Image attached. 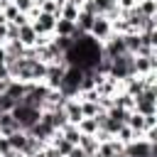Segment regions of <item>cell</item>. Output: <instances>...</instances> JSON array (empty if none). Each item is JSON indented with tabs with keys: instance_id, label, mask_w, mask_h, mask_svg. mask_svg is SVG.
I'll return each mask as SVG.
<instances>
[{
	"instance_id": "cell-22",
	"label": "cell",
	"mask_w": 157,
	"mask_h": 157,
	"mask_svg": "<svg viewBox=\"0 0 157 157\" xmlns=\"http://www.w3.org/2000/svg\"><path fill=\"white\" fill-rule=\"evenodd\" d=\"M15 105H17V103H15L12 98H7L5 93H0V113H10Z\"/></svg>"
},
{
	"instance_id": "cell-30",
	"label": "cell",
	"mask_w": 157,
	"mask_h": 157,
	"mask_svg": "<svg viewBox=\"0 0 157 157\" xmlns=\"http://www.w3.org/2000/svg\"><path fill=\"white\" fill-rule=\"evenodd\" d=\"M113 157H123V155H113Z\"/></svg>"
},
{
	"instance_id": "cell-28",
	"label": "cell",
	"mask_w": 157,
	"mask_h": 157,
	"mask_svg": "<svg viewBox=\"0 0 157 157\" xmlns=\"http://www.w3.org/2000/svg\"><path fill=\"white\" fill-rule=\"evenodd\" d=\"M0 25H5V17H2V10H0Z\"/></svg>"
},
{
	"instance_id": "cell-19",
	"label": "cell",
	"mask_w": 157,
	"mask_h": 157,
	"mask_svg": "<svg viewBox=\"0 0 157 157\" xmlns=\"http://www.w3.org/2000/svg\"><path fill=\"white\" fill-rule=\"evenodd\" d=\"M78 132L81 135H96L98 132V123L93 120V118H83V120H78Z\"/></svg>"
},
{
	"instance_id": "cell-27",
	"label": "cell",
	"mask_w": 157,
	"mask_h": 157,
	"mask_svg": "<svg viewBox=\"0 0 157 157\" xmlns=\"http://www.w3.org/2000/svg\"><path fill=\"white\" fill-rule=\"evenodd\" d=\"M0 61H5V49L0 47Z\"/></svg>"
},
{
	"instance_id": "cell-6",
	"label": "cell",
	"mask_w": 157,
	"mask_h": 157,
	"mask_svg": "<svg viewBox=\"0 0 157 157\" xmlns=\"http://www.w3.org/2000/svg\"><path fill=\"white\" fill-rule=\"evenodd\" d=\"M29 25H32V29L37 32V37H52V34H54L56 17H54V15H47V12H39Z\"/></svg>"
},
{
	"instance_id": "cell-26",
	"label": "cell",
	"mask_w": 157,
	"mask_h": 157,
	"mask_svg": "<svg viewBox=\"0 0 157 157\" xmlns=\"http://www.w3.org/2000/svg\"><path fill=\"white\" fill-rule=\"evenodd\" d=\"M2 78H10V71H7L5 61H0V81H2Z\"/></svg>"
},
{
	"instance_id": "cell-16",
	"label": "cell",
	"mask_w": 157,
	"mask_h": 157,
	"mask_svg": "<svg viewBox=\"0 0 157 157\" xmlns=\"http://www.w3.org/2000/svg\"><path fill=\"white\" fill-rule=\"evenodd\" d=\"M135 7L140 10L142 17H157V0H137Z\"/></svg>"
},
{
	"instance_id": "cell-5",
	"label": "cell",
	"mask_w": 157,
	"mask_h": 157,
	"mask_svg": "<svg viewBox=\"0 0 157 157\" xmlns=\"http://www.w3.org/2000/svg\"><path fill=\"white\" fill-rule=\"evenodd\" d=\"M88 37H91V39H96L98 44H103L105 39H110V37H113L110 20H105L103 15H96V20H93V25H91V32H88Z\"/></svg>"
},
{
	"instance_id": "cell-8",
	"label": "cell",
	"mask_w": 157,
	"mask_h": 157,
	"mask_svg": "<svg viewBox=\"0 0 157 157\" xmlns=\"http://www.w3.org/2000/svg\"><path fill=\"white\" fill-rule=\"evenodd\" d=\"M7 98H12L15 103H20L22 98H25V93H27V83H22V81H15V78H10V83H7V88L2 91Z\"/></svg>"
},
{
	"instance_id": "cell-25",
	"label": "cell",
	"mask_w": 157,
	"mask_h": 157,
	"mask_svg": "<svg viewBox=\"0 0 157 157\" xmlns=\"http://www.w3.org/2000/svg\"><path fill=\"white\" fill-rule=\"evenodd\" d=\"M44 157H61V155H59L52 145H44Z\"/></svg>"
},
{
	"instance_id": "cell-4",
	"label": "cell",
	"mask_w": 157,
	"mask_h": 157,
	"mask_svg": "<svg viewBox=\"0 0 157 157\" xmlns=\"http://www.w3.org/2000/svg\"><path fill=\"white\" fill-rule=\"evenodd\" d=\"M25 132H27L29 137L39 140L42 145H49V142H52V137H54V135H56L59 130H56V128H54L52 123H47V120H42V118H39V120H37V123H34V125H32L29 130H25Z\"/></svg>"
},
{
	"instance_id": "cell-2",
	"label": "cell",
	"mask_w": 157,
	"mask_h": 157,
	"mask_svg": "<svg viewBox=\"0 0 157 157\" xmlns=\"http://www.w3.org/2000/svg\"><path fill=\"white\" fill-rule=\"evenodd\" d=\"M108 76L115 78V81H125V78H130V76H135V56H132V54H123V56L113 59Z\"/></svg>"
},
{
	"instance_id": "cell-21",
	"label": "cell",
	"mask_w": 157,
	"mask_h": 157,
	"mask_svg": "<svg viewBox=\"0 0 157 157\" xmlns=\"http://www.w3.org/2000/svg\"><path fill=\"white\" fill-rule=\"evenodd\" d=\"M135 137H137V135H135V132H132V130H130L128 125H123V128L118 130V135H115V140H118L120 145H128V142H132Z\"/></svg>"
},
{
	"instance_id": "cell-14",
	"label": "cell",
	"mask_w": 157,
	"mask_h": 157,
	"mask_svg": "<svg viewBox=\"0 0 157 157\" xmlns=\"http://www.w3.org/2000/svg\"><path fill=\"white\" fill-rule=\"evenodd\" d=\"M98 137L96 135H81V140H78V147L86 152V155H96L98 152Z\"/></svg>"
},
{
	"instance_id": "cell-13",
	"label": "cell",
	"mask_w": 157,
	"mask_h": 157,
	"mask_svg": "<svg viewBox=\"0 0 157 157\" xmlns=\"http://www.w3.org/2000/svg\"><path fill=\"white\" fill-rule=\"evenodd\" d=\"M125 125L135 132V135H142V130H145V115H140V113H135V110H130L128 113V120H125Z\"/></svg>"
},
{
	"instance_id": "cell-23",
	"label": "cell",
	"mask_w": 157,
	"mask_h": 157,
	"mask_svg": "<svg viewBox=\"0 0 157 157\" xmlns=\"http://www.w3.org/2000/svg\"><path fill=\"white\" fill-rule=\"evenodd\" d=\"M12 5H15L20 12H25V15H27V12L34 7V0H12Z\"/></svg>"
},
{
	"instance_id": "cell-17",
	"label": "cell",
	"mask_w": 157,
	"mask_h": 157,
	"mask_svg": "<svg viewBox=\"0 0 157 157\" xmlns=\"http://www.w3.org/2000/svg\"><path fill=\"white\" fill-rule=\"evenodd\" d=\"M59 132H61V137H64L66 142H71V145H78V140H81L78 128H76V125H71V123H66V125H64Z\"/></svg>"
},
{
	"instance_id": "cell-18",
	"label": "cell",
	"mask_w": 157,
	"mask_h": 157,
	"mask_svg": "<svg viewBox=\"0 0 157 157\" xmlns=\"http://www.w3.org/2000/svg\"><path fill=\"white\" fill-rule=\"evenodd\" d=\"M7 140H10V147H12V150L22 152V150H25V145H27V132H25V130H17V132H12Z\"/></svg>"
},
{
	"instance_id": "cell-7",
	"label": "cell",
	"mask_w": 157,
	"mask_h": 157,
	"mask_svg": "<svg viewBox=\"0 0 157 157\" xmlns=\"http://www.w3.org/2000/svg\"><path fill=\"white\" fill-rule=\"evenodd\" d=\"M61 110H64V115H66V120H69L71 125H78V120H83L81 103H78L76 98H66V101H64V105H61Z\"/></svg>"
},
{
	"instance_id": "cell-3",
	"label": "cell",
	"mask_w": 157,
	"mask_h": 157,
	"mask_svg": "<svg viewBox=\"0 0 157 157\" xmlns=\"http://www.w3.org/2000/svg\"><path fill=\"white\" fill-rule=\"evenodd\" d=\"M66 61H56V64H47V74H44V86L47 88H54V91H59V86H61V81H64V74H66Z\"/></svg>"
},
{
	"instance_id": "cell-20",
	"label": "cell",
	"mask_w": 157,
	"mask_h": 157,
	"mask_svg": "<svg viewBox=\"0 0 157 157\" xmlns=\"http://www.w3.org/2000/svg\"><path fill=\"white\" fill-rule=\"evenodd\" d=\"M42 150H44V145H42L39 140H34V137H29V135H27V145H25L22 155H25V157H34V155H39Z\"/></svg>"
},
{
	"instance_id": "cell-10",
	"label": "cell",
	"mask_w": 157,
	"mask_h": 157,
	"mask_svg": "<svg viewBox=\"0 0 157 157\" xmlns=\"http://www.w3.org/2000/svg\"><path fill=\"white\" fill-rule=\"evenodd\" d=\"M17 130H20V125L15 123L12 113H0V137H10Z\"/></svg>"
},
{
	"instance_id": "cell-9",
	"label": "cell",
	"mask_w": 157,
	"mask_h": 157,
	"mask_svg": "<svg viewBox=\"0 0 157 157\" xmlns=\"http://www.w3.org/2000/svg\"><path fill=\"white\" fill-rule=\"evenodd\" d=\"M54 37H69V39H76V25H74V22H69V20L56 17V25H54Z\"/></svg>"
},
{
	"instance_id": "cell-24",
	"label": "cell",
	"mask_w": 157,
	"mask_h": 157,
	"mask_svg": "<svg viewBox=\"0 0 157 157\" xmlns=\"http://www.w3.org/2000/svg\"><path fill=\"white\" fill-rule=\"evenodd\" d=\"M10 150H12V147H10V140H7V137H0V157H2L5 152H10Z\"/></svg>"
},
{
	"instance_id": "cell-29",
	"label": "cell",
	"mask_w": 157,
	"mask_h": 157,
	"mask_svg": "<svg viewBox=\"0 0 157 157\" xmlns=\"http://www.w3.org/2000/svg\"><path fill=\"white\" fill-rule=\"evenodd\" d=\"M7 2H10V0H0V7H5V5H7Z\"/></svg>"
},
{
	"instance_id": "cell-12",
	"label": "cell",
	"mask_w": 157,
	"mask_h": 157,
	"mask_svg": "<svg viewBox=\"0 0 157 157\" xmlns=\"http://www.w3.org/2000/svg\"><path fill=\"white\" fill-rule=\"evenodd\" d=\"M78 12H81V7H78L74 0H64V2H61V10H59V17H61V20H69V22H76Z\"/></svg>"
},
{
	"instance_id": "cell-1",
	"label": "cell",
	"mask_w": 157,
	"mask_h": 157,
	"mask_svg": "<svg viewBox=\"0 0 157 157\" xmlns=\"http://www.w3.org/2000/svg\"><path fill=\"white\" fill-rule=\"evenodd\" d=\"M10 113H12L15 123L20 125V130H29V128H32V125L39 120V115H42V110H39V108L27 105V103H22V101H20V103H17V105H15Z\"/></svg>"
},
{
	"instance_id": "cell-15",
	"label": "cell",
	"mask_w": 157,
	"mask_h": 157,
	"mask_svg": "<svg viewBox=\"0 0 157 157\" xmlns=\"http://www.w3.org/2000/svg\"><path fill=\"white\" fill-rule=\"evenodd\" d=\"M49 145H52V147H54V150H56V152H59L61 157H66V155L71 152V147H76V145H71V142H66V140L61 137V132H56V135L52 137V142H49Z\"/></svg>"
},
{
	"instance_id": "cell-11",
	"label": "cell",
	"mask_w": 157,
	"mask_h": 157,
	"mask_svg": "<svg viewBox=\"0 0 157 157\" xmlns=\"http://www.w3.org/2000/svg\"><path fill=\"white\" fill-rule=\"evenodd\" d=\"M17 42H20L22 47H34V44H37V32L32 29V25H22V27H20Z\"/></svg>"
}]
</instances>
